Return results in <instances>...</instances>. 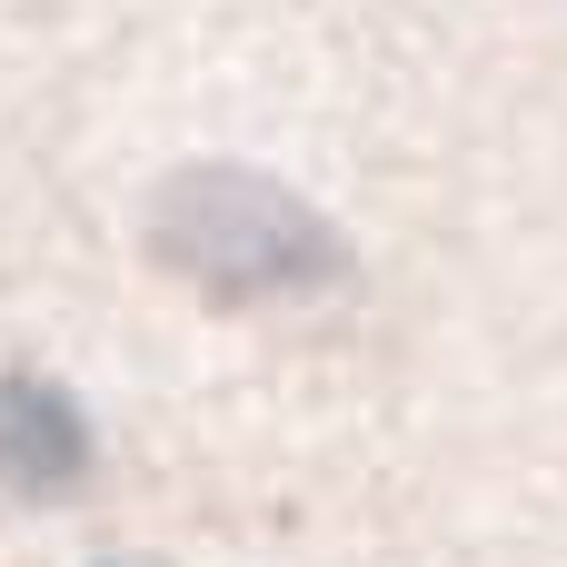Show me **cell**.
<instances>
[{"label":"cell","instance_id":"2","mask_svg":"<svg viewBox=\"0 0 567 567\" xmlns=\"http://www.w3.org/2000/svg\"><path fill=\"white\" fill-rule=\"evenodd\" d=\"M0 468H10V478H40V488H60V478L80 468V429H70L60 399L30 389V379L0 389Z\"/></svg>","mask_w":567,"mask_h":567},{"label":"cell","instance_id":"1","mask_svg":"<svg viewBox=\"0 0 567 567\" xmlns=\"http://www.w3.org/2000/svg\"><path fill=\"white\" fill-rule=\"evenodd\" d=\"M169 249H179V259H199L209 279H259V289H289V279L329 269V229H319L289 189L219 199V179H209V189H189V199L169 209Z\"/></svg>","mask_w":567,"mask_h":567}]
</instances>
